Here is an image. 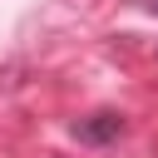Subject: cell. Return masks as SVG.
<instances>
[{"label": "cell", "instance_id": "obj_1", "mask_svg": "<svg viewBox=\"0 0 158 158\" xmlns=\"http://www.w3.org/2000/svg\"><path fill=\"white\" fill-rule=\"evenodd\" d=\"M123 114H114V109H104V114H89V118H79L74 123V138L79 143H89V148H104V143H118L123 138Z\"/></svg>", "mask_w": 158, "mask_h": 158}, {"label": "cell", "instance_id": "obj_2", "mask_svg": "<svg viewBox=\"0 0 158 158\" xmlns=\"http://www.w3.org/2000/svg\"><path fill=\"white\" fill-rule=\"evenodd\" d=\"M143 5H148V10H153V15H158V0H143Z\"/></svg>", "mask_w": 158, "mask_h": 158}]
</instances>
